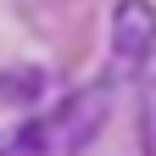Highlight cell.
Instances as JSON below:
<instances>
[{"instance_id":"277c9868","label":"cell","mask_w":156,"mask_h":156,"mask_svg":"<svg viewBox=\"0 0 156 156\" xmlns=\"http://www.w3.org/2000/svg\"><path fill=\"white\" fill-rule=\"evenodd\" d=\"M140 151L156 156V78L140 84Z\"/></svg>"},{"instance_id":"6da1fadb","label":"cell","mask_w":156,"mask_h":156,"mask_svg":"<svg viewBox=\"0 0 156 156\" xmlns=\"http://www.w3.org/2000/svg\"><path fill=\"white\" fill-rule=\"evenodd\" d=\"M112 89L117 78L101 67L89 84H78L62 95V106L23 117L17 128H0V156H78L112 117Z\"/></svg>"},{"instance_id":"3957f363","label":"cell","mask_w":156,"mask_h":156,"mask_svg":"<svg viewBox=\"0 0 156 156\" xmlns=\"http://www.w3.org/2000/svg\"><path fill=\"white\" fill-rule=\"evenodd\" d=\"M39 89H45V73L39 67H17V73H0V101H39Z\"/></svg>"},{"instance_id":"7a4b0ae2","label":"cell","mask_w":156,"mask_h":156,"mask_svg":"<svg viewBox=\"0 0 156 156\" xmlns=\"http://www.w3.org/2000/svg\"><path fill=\"white\" fill-rule=\"evenodd\" d=\"M156 56V6L151 0H117L112 6V78H140Z\"/></svg>"}]
</instances>
